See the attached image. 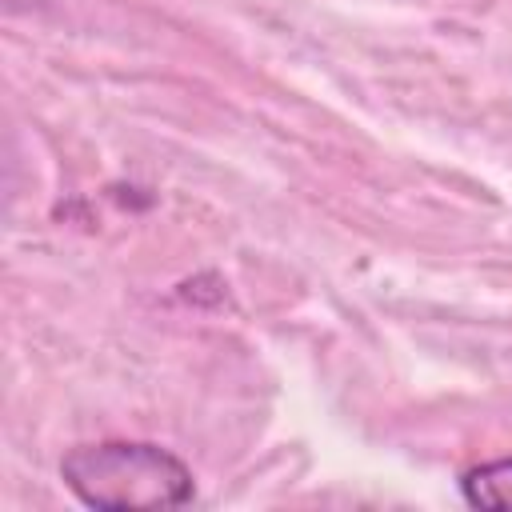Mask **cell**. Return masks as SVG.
Masks as SVG:
<instances>
[{"label": "cell", "instance_id": "7a4b0ae2", "mask_svg": "<svg viewBox=\"0 0 512 512\" xmlns=\"http://www.w3.org/2000/svg\"><path fill=\"white\" fill-rule=\"evenodd\" d=\"M460 496L472 508H512V456L476 464L460 476Z\"/></svg>", "mask_w": 512, "mask_h": 512}, {"label": "cell", "instance_id": "6da1fadb", "mask_svg": "<svg viewBox=\"0 0 512 512\" xmlns=\"http://www.w3.org/2000/svg\"><path fill=\"white\" fill-rule=\"evenodd\" d=\"M60 480L88 508H180L196 496L192 472L180 456L148 440H104L72 448L60 460Z\"/></svg>", "mask_w": 512, "mask_h": 512}]
</instances>
